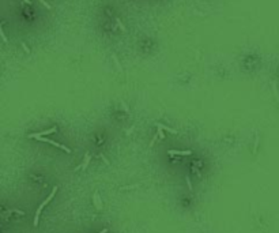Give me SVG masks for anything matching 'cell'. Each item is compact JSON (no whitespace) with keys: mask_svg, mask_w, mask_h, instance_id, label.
<instances>
[{"mask_svg":"<svg viewBox=\"0 0 279 233\" xmlns=\"http://www.w3.org/2000/svg\"><path fill=\"white\" fill-rule=\"evenodd\" d=\"M57 188H59V187H57V185H55V187H53V189H52V192H51V193H49V195L47 196V199H45V201L42 202L40 206H38L37 211H35V215H34V226H37V225H38V219H40V214H41L42 209H44L45 206H47L48 203L51 202L52 199H53V196L56 195V192H57Z\"/></svg>","mask_w":279,"mask_h":233,"instance_id":"obj_1","label":"cell"},{"mask_svg":"<svg viewBox=\"0 0 279 233\" xmlns=\"http://www.w3.org/2000/svg\"><path fill=\"white\" fill-rule=\"evenodd\" d=\"M37 139H38V140H41V142H47V143H49V145H52V146H55V147H59V149L64 150L65 153H71V149H68V147H67V146H64V145H60V143L55 142V140L47 139V138H44V136H40V138H37Z\"/></svg>","mask_w":279,"mask_h":233,"instance_id":"obj_2","label":"cell"},{"mask_svg":"<svg viewBox=\"0 0 279 233\" xmlns=\"http://www.w3.org/2000/svg\"><path fill=\"white\" fill-rule=\"evenodd\" d=\"M56 131V127H52V128L49 130H45V131H41V132H35V134H29L27 138H30V139H37V138L40 136H45V135H49V134H53Z\"/></svg>","mask_w":279,"mask_h":233,"instance_id":"obj_3","label":"cell"},{"mask_svg":"<svg viewBox=\"0 0 279 233\" xmlns=\"http://www.w3.org/2000/svg\"><path fill=\"white\" fill-rule=\"evenodd\" d=\"M167 154H170V156H191L192 152L191 150H169Z\"/></svg>","mask_w":279,"mask_h":233,"instance_id":"obj_4","label":"cell"},{"mask_svg":"<svg viewBox=\"0 0 279 233\" xmlns=\"http://www.w3.org/2000/svg\"><path fill=\"white\" fill-rule=\"evenodd\" d=\"M90 158H91V157H90V154L86 153V154H84V160H83V162H82L79 166H76V168H75V170H76V169H84V168H86V166L88 165V162H90Z\"/></svg>","mask_w":279,"mask_h":233,"instance_id":"obj_5","label":"cell"},{"mask_svg":"<svg viewBox=\"0 0 279 233\" xmlns=\"http://www.w3.org/2000/svg\"><path fill=\"white\" fill-rule=\"evenodd\" d=\"M93 199H94V205H96L97 210H102V202H101V199H100V195H98V192L94 193Z\"/></svg>","mask_w":279,"mask_h":233,"instance_id":"obj_6","label":"cell"},{"mask_svg":"<svg viewBox=\"0 0 279 233\" xmlns=\"http://www.w3.org/2000/svg\"><path fill=\"white\" fill-rule=\"evenodd\" d=\"M157 127H159V128H162L163 131H169V132H172V134H176V130H172V128H169V127H166V126H163V124H157Z\"/></svg>","mask_w":279,"mask_h":233,"instance_id":"obj_7","label":"cell"},{"mask_svg":"<svg viewBox=\"0 0 279 233\" xmlns=\"http://www.w3.org/2000/svg\"><path fill=\"white\" fill-rule=\"evenodd\" d=\"M157 128H158V131H157V132H158L159 138H161V139H163V138H165V134H163V130H162V128H159V127H157Z\"/></svg>","mask_w":279,"mask_h":233,"instance_id":"obj_8","label":"cell"},{"mask_svg":"<svg viewBox=\"0 0 279 233\" xmlns=\"http://www.w3.org/2000/svg\"><path fill=\"white\" fill-rule=\"evenodd\" d=\"M157 138H159V135H158V132L155 134V135H154V138H153V140L151 142H150V147H153V145L154 143H155V140H157Z\"/></svg>","mask_w":279,"mask_h":233,"instance_id":"obj_9","label":"cell"},{"mask_svg":"<svg viewBox=\"0 0 279 233\" xmlns=\"http://www.w3.org/2000/svg\"><path fill=\"white\" fill-rule=\"evenodd\" d=\"M0 34H2L3 41H4V42H7V37H6V34H4V31H3V29H0Z\"/></svg>","mask_w":279,"mask_h":233,"instance_id":"obj_10","label":"cell"},{"mask_svg":"<svg viewBox=\"0 0 279 233\" xmlns=\"http://www.w3.org/2000/svg\"><path fill=\"white\" fill-rule=\"evenodd\" d=\"M117 25H119V27L121 29V30H123V31H125V27H124V25L120 22V19H117Z\"/></svg>","mask_w":279,"mask_h":233,"instance_id":"obj_11","label":"cell"},{"mask_svg":"<svg viewBox=\"0 0 279 233\" xmlns=\"http://www.w3.org/2000/svg\"><path fill=\"white\" fill-rule=\"evenodd\" d=\"M187 184H188L189 191H192V183H191V180H189V177H187Z\"/></svg>","mask_w":279,"mask_h":233,"instance_id":"obj_12","label":"cell"},{"mask_svg":"<svg viewBox=\"0 0 279 233\" xmlns=\"http://www.w3.org/2000/svg\"><path fill=\"white\" fill-rule=\"evenodd\" d=\"M40 2H41V3H42V4H44V6H45V7H47L48 10H51V8H52V7H51V6H49V4H48V3H47V2H45V0H40Z\"/></svg>","mask_w":279,"mask_h":233,"instance_id":"obj_13","label":"cell"},{"mask_svg":"<svg viewBox=\"0 0 279 233\" xmlns=\"http://www.w3.org/2000/svg\"><path fill=\"white\" fill-rule=\"evenodd\" d=\"M22 47H23V49H25L26 52H27V53H29V52H30V51H29V48L26 47V44H25V42H22Z\"/></svg>","mask_w":279,"mask_h":233,"instance_id":"obj_14","label":"cell"},{"mask_svg":"<svg viewBox=\"0 0 279 233\" xmlns=\"http://www.w3.org/2000/svg\"><path fill=\"white\" fill-rule=\"evenodd\" d=\"M106 232H108V229H102V231H101L100 233H106Z\"/></svg>","mask_w":279,"mask_h":233,"instance_id":"obj_15","label":"cell"}]
</instances>
